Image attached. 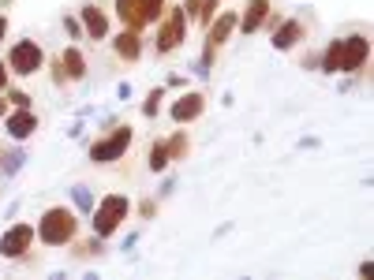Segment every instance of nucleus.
Here are the masks:
<instances>
[{
	"mask_svg": "<svg viewBox=\"0 0 374 280\" xmlns=\"http://www.w3.org/2000/svg\"><path fill=\"white\" fill-rule=\"evenodd\" d=\"M83 23H86V30H90L94 42H101V38L109 34V19H105V12H101V8H94V4H86V8H83Z\"/></svg>",
	"mask_w": 374,
	"mask_h": 280,
	"instance_id": "12",
	"label": "nucleus"
},
{
	"mask_svg": "<svg viewBox=\"0 0 374 280\" xmlns=\"http://www.w3.org/2000/svg\"><path fill=\"white\" fill-rule=\"evenodd\" d=\"M4 112H8V101H0V116H4Z\"/></svg>",
	"mask_w": 374,
	"mask_h": 280,
	"instance_id": "26",
	"label": "nucleus"
},
{
	"mask_svg": "<svg viewBox=\"0 0 374 280\" xmlns=\"http://www.w3.org/2000/svg\"><path fill=\"white\" fill-rule=\"evenodd\" d=\"M8 64H12V71H19V75H34L38 68H42V49H38L34 42H19L8 56Z\"/></svg>",
	"mask_w": 374,
	"mask_h": 280,
	"instance_id": "5",
	"label": "nucleus"
},
{
	"mask_svg": "<svg viewBox=\"0 0 374 280\" xmlns=\"http://www.w3.org/2000/svg\"><path fill=\"white\" fill-rule=\"evenodd\" d=\"M42 239L49 247H60V243H68L71 236H75V213L71 210H64V206H57V210H49L42 217Z\"/></svg>",
	"mask_w": 374,
	"mask_h": 280,
	"instance_id": "1",
	"label": "nucleus"
},
{
	"mask_svg": "<svg viewBox=\"0 0 374 280\" xmlns=\"http://www.w3.org/2000/svg\"><path fill=\"white\" fill-rule=\"evenodd\" d=\"M322 71H340V42L330 45V53H325V60H322Z\"/></svg>",
	"mask_w": 374,
	"mask_h": 280,
	"instance_id": "19",
	"label": "nucleus"
},
{
	"mask_svg": "<svg viewBox=\"0 0 374 280\" xmlns=\"http://www.w3.org/2000/svg\"><path fill=\"white\" fill-rule=\"evenodd\" d=\"M86 75V60L79 49H68L64 53V79H83Z\"/></svg>",
	"mask_w": 374,
	"mask_h": 280,
	"instance_id": "16",
	"label": "nucleus"
},
{
	"mask_svg": "<svg viewBox=\"0 0 374 280\" xmlns=\"http://www.w3.org/2000/svg\"><path fill=\"white\" fill-rule=\"evenodd\" d=\"M34 127H38V120H34V112H30V109H19L12 120H8V135H12L15 142L30 139V135H34Z\"/></svg>",
	"mask_w": 374,
	"mask_h": 280,
	"instance_id": "10",
	"label": "nucleus"
},
{
	"mask_svg": "<svg viewBox=\"0 0 374 280\" xmlns=\"http://www.w3.org/2000/svg\"><path fill=\"white\" fill-rule=\"evenodd\" d=\"M124 217H127V198L109 195L105 202L98 206V213H94V232H98V236H113V232L124 224Z\"/></svg>",
	"mask_w": 374,
	"mask_h": 280,
	"instance_id": "2",
	"label": "nucleus"
},
{
	"mask_svg": "<svg viewBox=\"0 0 374 280\" xmlns=\"http://www.w3.org/2000/svg\"><path fill=\"white\" fill-rule=\"evenodd\" d=\"M266 12H269V4H266V0H251L248 15L240 19V30H243V34H254V30H258V23L266 19Z\"/></svg>",
	"mask_w": 374,
	"mask_h": 280,
	"instance_id": "13",
	"label": "nucleus"
},
{
	"mask_svg": "<svg viewBox=\"0 0 374 280\" xmlns=\"http://www.w3.org/2000/svg\"><path fill=\"white\" fill-rule=\"evenodd\" d=\"M4 86H8V68L0 64V90H4Z\"/></svg>",
	"mask_w": 374,
	"mask_h": 280,
	"instance_id": "24",
	"label": "nucleus"
},
{
	"mask_svg": "<svg viewBox=\"0 0 374 280\" xmlns=\"http://www.w3.org/2000/svg\"><path fill=\"white\" fill-rule=\"evenodd\" d=\"M184 30H187V15H184V8H172V12L161 19V30H157V53L180 49V45H184Z\"/></svg>",
	"mask_w": 374,
	"mask_h": 280,
	"instance_id": "3",
	"label": "nucleus"
},
{
	"mask_svg": "<svg viewBox=\"0 0 374 280\" xmlns=\"http://www.w3.org/2000/svg\"><path fill=\"white\" fill-rule=\"evenodd\" d=\"M8 101L19 105V109H30V94H23V90H12V94H8Z\"/></svg>",
	"mask_w": 374,
	"mask_h": 280,
	"instance_id": "21",
	"label": "nucleus"
},
{
	"mask_svg": "<svg viewBox=\"0 0 374 280\" xmlns=\"http://www.w3.org/2000/svg\"><path fill=\"white\" fill-rule=\"evenodd\" d=\"M157 105H161V90H150V98H146V105H142V112H146V116H154Z\"/></svg>",
	"mask_w": 374,
	"mask_h": 280,
	"instance_id": "20",
	"label": "nucleus"
},
{
	"mask_svg": "<svg viewBox=\"0 0 374 280\" xmlns=\"http://www.w3.org/2000/svg\"><path fill=\"white\" fill-rule=\"evenodd\" d=\"M116 53H120L124 60H139V53H142L139 34H135V30H124V34L116 38Z\"/></svg>",
	"mask_w": 374,
	"mask_h": 280,
	"instance_id": "15",
	"label": "nucleus"
},
{
	"mask_svg": "<svg viewBox=\"0 0 374 280\" xmlns=\"http://www.w3.org/2000/svg\"><path fill=\"white\" fill-rule=\"evenodd\" d=\"M4 34H8V19L0 15V42H4Z\"/></svg>",
	"mask_w": 374,
	"mask_h": 280,
	"instance_id": "25",
	"label": "nucleus"
},
{
	"mask_svg": "<svg viewBox=\"0 0 374 280\" xmlns=\"http://www.w3.org/2000/svg\"><path fill=\"white\" fill-rule=\"evenodd\" d=\"M30 239H34V228H30V224H15V228H8V236L0 239V254H4V258H19L30 247Z\"/></svg>",
	"mask_w": 374,
	"mask_h": 280,
	"instance_id": "7",
	"label": "nucleus"
},
{
	"mask_svg": "<svg viewBox=\"0 0 374 280\" xmlns=\"http://www.w3.org/2000/svg\"><path fill=\"white\" fill-rule=\"evenodd\" d=\"M367 60V38H340V71H360Z\"/></svg>",
	"mask_w": 374,
	"mask_h": 280,
	"instance_id": "6",
	"label": "nucleus"
},
{
	"mask_svg": "<svg viewBox=\"0 0 374 280\" xmlns=\"http://www.w3.org/2000/svg\"><path fill=\"white\" fill-rule=\"evenodd\" d=\"M165 165H169V146H165V142H157V146L150 150V168H154V172H161Z\"/></svg>",
	"mask_w": 374,
	"mask_h": 280,
	"instance_id": "17",
	"label": "nucleus"
},
{
	"mask_svg": "<svg viewBox=\"0 0 374 280\" xmlns=\"http://www.w3.org/2000/svg\"><path fill=\"white\" fill-rule=\"evenodd\" d=\"M198 12H202V0H187L184 15H191V19H198Z\"/></svg>",
	"mask_w": 374,
	"mask_h": 280,
	"instance_id": "22",
	"label": "nucleus"
},
{
	"mask_svg": "<svg viewBox=\"0 0 374 280\" xmlns=\"http://www.w3.org/2000/svg\"><path fill=\"white\" fill-rule=\"evenodd\" d=\"M299 42H304V23H284V27L273 34V49H281V53L296 49Z\"/></svg>",
	"mask_w": 374,
	"mask_h": 280,
	"instance_id": "11",
	"label": "nucleus"
},
{
	"mask_svg": "<svg viewBox=\"0 0 374 280\" xmlns=\"http://www.w3.org/2000/svg\"><path fill=\"white\" fill-rule=\"evenodd\" d=\"M161 12H165V0H139V4H135V30H139L142 23L157 19Z\"/></svg>",
	"mask_w": 374,
	"mask_h": 280,
	"instance_id": "14",
	"label": "nucleus"
},
{
	"mask_svg": "<svg viewBox=\"0 0 374 280\" xmlns=\"http://www.w3.org/2000/svg\"><path fill=\"white\" fill-rule=\"evenodd\" d=\"M127 142H131V131L127 127H116L113 135H109L105 142H98V146L90 150V161H98V165H109V161H116V157L127 150Z\"/></svg>",
	"mask_w": 374,
	"mask_h": 280,
	"instance_id": "4",
	"label": "nucleus"
},
{
	"mask_svg": "<svg viewBox=\"0 0 374 280\" xmlns=\"http://www.w3.org/2000/svg\"><path fill=\"white\" fill-rule=\"evenodd\" d=\"M75 202H79V206H83V210H90V195H86V191H83V187H79V191H75Z\"/></svg>",
	"mask_w": 374,
	"mask_h": 280,
	"instance_id": "23",
	"label": "nucleus"
},
{
	"mask_svg": "<svg viewBox=\"0 0 374 280\" xmlns=\"http://www.w3.org/2000/svg\"><path fill=\"white\" fill-rule=\"evenodd\" d=\"M202 94H184L180 101H172V120L176 124H187V120H195V116H202Z\"/></svg>",
	"mask_w": 374,
	"mask_h": 280,
	"instance_id": "9",
	"label": "nucleus"
},
{
	"mask_svg": "<svg viewBox=\"0 0 374 280\" xmlns=\"http://www.w3.org/2000/svg\"><path fill=\"white\" fill-rule=\"evenodd\" d=\"M135 4H139V0H116V15H120L131 30H135Z\"/></svg>",
	"mask_w": 374,
	"mask_h": 280,
	"instance_id": "18",
	"label": "nucleus"
},
{
	"mask_svg": "<svg viewBox=\"0 0 374 280\" xmlns=\"http://www.w3.org/2000/svg\"><path fill=\"white\" fill-rule=\"evenodd\" d=\"M240 27V15L236 12H225L217 23H210V34H206V42H210V49H221V45L228 42V34Z\"/></svg>",
	"mask_w": 374,
	"mask_h": 280,
	"instance_id": "8",
	"label": "nucleus"
}]
</instances>
